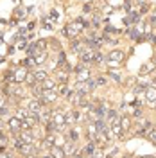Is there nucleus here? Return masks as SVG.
Returning a JSON list of instances; mask_svg holds the SVG:
<instances>
[{
  "label": "nucleus",
  "mask_w": 156,
  "mask_h": 158,
  "mask_svg": "<svg viewBox=\"0 0 156 158\" xmlns=\"http://www.w3.org/2000/svg\"><path fill=\"white\" fill-rule=\"evenodd\" d=\"M84 27H88L86 22H83V20H74V22H70L68 25L63 29V34L68 40H77V36L83 32Z\"/></svg>",
  "instance_id": "1"
},
{
  "label": "nucleus",
  "mask_w": 156,
  "mask_h": 158,
  "mask_svg": "<svg viewBox=\"0 0 156 158\" xmlns=\"http://www.w3.org/2000/svg\"><path fill=\"white\" fill-rule=\"evenodd\" d=\"M56 99H58V92H56V90H43V94H41V97H39L38 101L43 106H47V104L56 102Z\"/></svg>",
  "instance_id": "2"
},
{
  "label": "nucleus",
  "mask_w": 156,
  "mask_h": 158,
  "mask_svg": "<svg viewBox=\"0 0 156 158\" xmlns=\"http://www.w3.org/2000/svg\"><path fill=\"white\" fill-rule=\"evenodd\" d=\"M50 122L56 124L59 131H63V129L67 128V124H65V113H63V111H52V115H50Z\"/></svg>",
  "instance_id": "3"
},
{
  "label": "nucleus",
  "mask_w": 156,
  "mask_h": 158,
  "mask_svg": "<svg viewBox=\"0 0 156 158\" xmlns=\"http://www.w3.org/2000/svg\"><path fill=\"white\" fill-rule=\"evenodd\" d=\"M76 72H77V76H76L77 83H84L88 79H92V72H90V69H86L84 65H77V67H76Z\"/></svg>",
  "instance_id": "4"
},
{
  "label": "nucleus",
  "mask_w": 156,
  "mask_h": 158,
  "mask_svg": "<svg viewBox=\"0 0 156 158\" xmlns=\"http://www.w3.org/2000/svg\"><path fill=\"white\" fill-rule=\"evenodd\" d=\"M95 52L97 50H93V49H84L81 54H79V59H81V63L83 65H90V63H93V59H95Z\"/></svg>",
  "instance_id": "5"
},
{
  "label": "nucleus",
  "mask_w": 156,
  "mask_h": 158,
  "mask_svg": "<svg viewBox=\"0 0 156 158\" xmlns=\"http://www.w3.org/2000/svg\"><path fill=\"white\" fill-rule=\"evenodd\" d=\"M27 69L25 67H20V69H16L14 72H13V83H25V77H27Z\"/></svg>",
  "instance_id": "6"
},
{
  "label": "nucleus",
  "mask_w": 156,
  "mask_h": 158,
  "mask_svg": "<svg viewBox=\"0 0 156 158\" xmlns=\"http://www.w3.org/2000/svg\"><path fill=\"white\" fill-rule=\"evenodd\" d=\"M27 110H29V113H36V115H39L41 110H43V104L39 102L38 99H32V101L27 102Z\"/></svg>",
  "instance_id": "7"
},
{
  "label": "nucleus",
  "mask_w": 156,
  "mask_h": 158,
  "mask_svg": "<svg viewBox=\"0 0 156 158\" xmlns=\"http://www.w3.org/2000/svg\"><path fill=\"white\" fill-rule=\"evenodd\" d=\"M84 49H86L84 40H83V41H79V40H72V41H70V50H72L74 54H81Z\"/></svg>",
  "instance_id": "8"
},
{
  "label": "nucleus",
  "mask_w": 156,
  "mask_h": 158,
  "mask_svg": "<svg viewBox=\"0 0 156 158\" xmlns=\"http://www.w3.org/2000/svg\"><path fill=\"white\" fill-rule=\"evenodd\" d=\"M124 58H126V54H124V50H120V49H113V50H109V54H108V59L117 61V63L124 61Z\"/></svg>",
  "instance_id": "9"
},
{
  "label": "nucleus",
  "mask_w": 156,
  "mask_h": 158,
  "mask_svg": "<svg viewBox=\"0 0 156 158\" xmlns=\"http://www.w3.org/2000/svg\"><path fill=\"white\" fill-rule=\"evenodd\" d=\"M18 138L23 142V144H32V140H34V133H32V129H23V131L18 135Z\"/></svg>",
  "instance_id": "10"
},
{
  "label": "nucleus",
  "mask_w": 156,
  "mask_h": 158,
  "mask_svg": "<svg viewBox=\"0 0 156 158\" xmlns=\"http://www.w3.org/2000/svg\"><path fill=\"white\" fill-rule=\"evenodd\" d=\"M7 128L11 129V131H22V120H20L18 117H11L9 120H7Z\"/></svg>",
  "instance_id": "11"
},
{
  "label": "nucleus",
  "mask_w": 156,
  "mask_h": 158,
  "mask_svg": "<svg viewBox=\"0 0 156 158\" xmlns=\"http://www.w3.org/2000/svg\"><path fill=\"white\" fill-rule=\"evenodd\" d=\"M58 79L54 77H47V79H43V81H41V86H43V90H56L58 88Z\"/></svg>",
  "instance_id": "12"
},
{
  "label": "nucleus",
  "mask_w": 156,
  "mask_h": 158,
  "mask_svg": "<svg viewBox=\"0 0 156 158\" xmlns=\"http://www.w3.org/2000/svg\"><path fill=\"white\" fill-rule=\"evenodd\" d=\"M146 101L147 102H151V104H154L156 102V86H147L146 88Z\"/></svg>",
  "instance_id": "13"
},
{
  "label": "nucleus",
  "mask_w": 156,
  "mask_h": 158,
  "mask_svg": "<svg viewBox=\"0 0 156 158\" xmlns=\"http://www.w3.org/2000/svg\"><path fill=\"white\" fill-rule=\"evenodd\" d=\"M56 79L58 83H67L68 81V69H56Z\"/></svg>",
  "instance_id": "14"
},
{
  "label": "nucleus",
  "mask_w": 156,
  "mask_h": 158,
  "mask_svg": "<svg viewBox=\"0 0 156 158\" xmlns=\"http://www.w3.org/2000/svg\"><path fill=\"white\" fill-rule=\"evenodd\" d=\"M50 155H52L54 158H68L67 156V153H65V149H61L59 146H56V144L50 148Z\"/></svg>",
  "instance_id": "15"
},
{
  "label": "nucleus",
  "mask_w": 156,
  "mask_h": 158,
  "mask_svg": "<svg viewBox=\"0 0 156 158\" xmlns=\"http://www.w3.org/2000/svg\"><path fill=\"white\" fill-rule=\"evenodd\" d=\"M95 149H97V148H95V142L88 140V144H86L83 149H81V151H83V155H84V156H92V155L95 153Z\"/></svg>",
  "instance_id": "16"
},
{
  "label": "nucleus",
  "mask_w": 156,
  "mask_h": 158,
  "mask_svg": "<svg viewBox=\"0 0 156 158\" xmlns=\"http://www.w3.org/2000/svg\"><path fill=\"white\" fill-rule=\"evenodd\" d=\"M153 70H154V63H151V61H149V63H146V65H142V69H140L138 74H140V76H146V74L153 72Z\"/></svg>",
  "instance_id": "17"
},
{
  "label": "nucleus",
  "mask_w": 156,
  "mask_h": 158,
  "mask_svg": "<svg viewBox=\"0 0 156 158\" xmlns=\"http://www.w3.org/2000/svg\"><path fill=\"white\" fill-rule=\"evenodd\" d=\"M56 92H58V95H65V97L70 94V90H68V86H67V83H59L58 88H56Z\"/></svg>",
  "instance_id": "18"
},
{
  "label": "nucleus",
  "mask_w": 156,
  "mask_h": 158,
  "mask_svg": "<svg viewBox=\"0 0 156 158\" xmlns=\"http://www.w3.org/2000/svg\"><path fill=\"white\" fill-rule=\"evenodd\" d=\"M32 74H34V77H36V81H38V83H41L43 79H47V77H49V74H47L45 70H34Z\"/></svg>",
  "instance_id": "19"
},
{
  "label": "nucleus",
  "mask_w": 156,
  "mask_h": 158,
  "mask_svg": "<svg viewBox=\"0 0 156 158\" xmlns=\"http://www.w3.org/2000/svg\"><path fill=\"white\" fill-rule=\"evenodd\" d=\"M32 88V94H34V97L39 99L41 97V94H43V86H41V83H36L34 86H31Z\"/></svg>",
  "instance_id": "20"
},
{
  "label": "nucleus",
  "mask_w": 156,
  "mask_h": 158,
  "mask_svg": "<svg viewBox=\"0 0 156 158\" xmlns=\"http://www.w3.org/2000/svg\"><path fill=\"white\" fill-rule=\"evenodd\" d=\"M34 58V61H36V65H41L45 59H47V52H38L36 56H32Z\"/></svg>",
  "instance_id": "21"
},
{
  "label": "nucleus",
  "mask_w": 156,
  "mask_h": 158,
  "mask_svg": "<svg viewBox=\"0 0 156 158\" xmlns=\"http://www.w3.org/2000/svg\"><path fill=\"white\" fill-rule=\"evenodd\" d=\"M108 76L113 79V81H117V83H120V81H122V76H120V72H118V70H113V69H111Z\"/></svg>",
  "instance_id": "22"
},
{
  "label": "nucleus",
  "mask_w": 156,
  "mask_h": 158,
  "mask_svg": "<svg viewBox=\"0 0 156 158\" xmlns=\"http://www.w3.org/2000/svg\"><path fill=\"white\" fill-rule=\"evenodd\" d=\"M25 83H27V86H34L38 81H36V77H34V74L32 72H29L27 74V77H25Z\"/></svg>",
  "instance_id": "23"
},
{
  "label": "nucleus",
  "mask_w": 156,
  "mask_h": 158,
  "mask_svg": "<svg viewBox=\"0 0 156 158\" xmlns=\"http://www.w3.org/2000/svg\"><path fill=\"white\" fill-rule=\"evenodd\" d=\"M151 129V122L149 120H144V122H140V133L144 135V133H147Z\"/></svg>",
  "instance_id": "24"
},
{
  "label": "nucleus",
  "mask_w": 156,
  "mask_h": 158,
  "mask_svg": "<svg viewBox=\"0 0 156 158\" xmlns=\"http://www.w3.org/2000/svg\"><path fill=\"white\" fill-rule=\"evenodd\" d=\"M120 124H122V129H127L129 126H131V118L127 117V115L120 117Z\"/></svg>",
  "instance_id": "25"
},
{
  "label": "nucleus",
  "mask_w": 156,
  "mask_h": 158,
  "mask_svg": "<svg viewBox=\"0 0 156 158\" xmlns=\"http://www.w3.org/2000/svg\"><path fill=\"white\" fill-rule=\"evenodd\" d=\"M144 34H146V36H153V23H151V22H146V25H144Z\"/></svg>",
  "instance_id": "26"
},
{
  "label": "nucleus",
  "mask_w": 156,
  "mask_h": 158,
  "mask_svg": "<svg viewBox=\"0 0 156 158\" xmlns=\"http://www.w3.org/2000/svg\"><path fill=\"white\" fill-rule=\"evenodd\" d=\"M27 115H29V110L18 108V113H16V117H18L20 120H25V118H27Z\"/></svg>",
  "instance_id": "27"
},
{
  "label": "nucleus",
  "mask_w": 156,
  "mask_h": 158,
  "mask_svg": "<svg viewBox=\"0 0 156 158\" xmlns=\"http://www.w3.org/2000/svg\"><path fill=\"white\" fill-rule=\"evenodd\" d=\"M77 138H79V129L72 126V128H70V140H72V142H76Z\"/></svg>",
  "instance_id": "28"
},
{
  "label": "nucleus",
  "mask_w": 156,
  "mask_h": 158,
  "mask_svg": "<svg viewBox=\"0 0 156 158\" xmlns=\"http://www.w3.org/2000/svg\"><path fill=\"white\" fill-rule=\"evenodd\" d=\"M23 65H25V69H32V67H36V61H34L32 56H29V58L23 61Z\"/></svg>",
  "instance_id": "29"
},
{
  "label": "nucleus",
  "mask_w": 156,
  "mask_h": 158,
  "mask_svg": "<svg viewBox=\"0 0 156 158\" xmlns=\"http://www.w3.org/2000/svg\"><path fill=\"white\" fill-rule=\"evenodd\" d=\"M147 138H149L153 144H156V129H149V131H147Z\"/></svg>",
  "instance_id": "30"
},
{
  "label": "nucleus",
  "mask_w": 156,
  "mask_h": 158,
  "mask_svg": "<svg viewBox=\"0 0 156 158\" xmlns=\"http://www.w3.org/2000/svg\"><path fill=\"white\" fill-rule=\"evenodd\" d=\"M104 156V151H101V149H95V153H93V155H92V156H88V158H102Z\"/></svg>",
  "instance_id": "31"
},
{
  "label": "nucleus",
  "mask_w": 156,
  "mask_h": 158,
  "mask_svg": "<svg viewBox=\"0 0 156 158\" xmlns=\"http://www.w3.org/2000/svg\"><path fill=\"white\" fill-rule=\"evenodd\" d=\"M106 63H108V67H109V69H117V67H120L117 61H111V59H106Z\"/></svg>",
  "instance_id": "32"
},
{
  "label": "nucleus",
  "mask_w": 156,
  "mask_h": 158,
  "mask_svg": "<svg viewBox=\"0 0 156 158\" xmlns=\"http://www.w3.org/2000/svg\"><path fill=\"white\" fill-rule=\"evenodd\" d=\"M9 115V110H7V106H2L0 108V117H7Z\"/></svg>",
  "instance_id": "33"
},
{
  "label": "nucleus",
  "mask_w": 156,
  "mask_h": 158,
  "mask_svg": "<svg viewBox=\"0 0 156 158\" xmlns=\"http://www.w3.org/2000/svg\"><path fill=\"white\" fill-rule=\"evenodd\" d=\"M95 83H97V86H102V85H106V79L104 77H95Z\"/></svg>",
  "instance_id": "34"
},
{
  "label": "nucleus",
  "mask_w": 156,
  "mask_h": 158,
  "mask_svg": "<svg viewBox=\"0 0 156 158\" xmlns=\"http://www.w3.org/2000/svg\"><path fill=\"white\" fill-rule=\"evenodd\" d=\"M2 106H6V95L4 94H0V108Z\"/></svg>",
  "instance_id": "35"
},
{
  "label": "nucleus",
  "mask_w": 156,
  "mask_h": 158,
  "mask_svg": "<svg viewBox=\"0 0 156 158\" xmlns=\"http://www.w3.org/2000/svg\"><path fill=\"white\" fill-rule=\"evenodd\" d=\"M83 11H84V13H90V11H92V4H86V6L83 7Z\"/></svg>",
  "instance_id": "36"
},
{
  "label": "nucleus",
  "mask_w": 156,
  "mask_h": 158,
  "mask_svg": "<svg viewBox=\"0 0 156 158\" xmlns=\"http://www.w3.org/2000/svg\"><path fill=\"white\" fill-rule=\"evenodd\" d=\"M4 129V122H2V117H0V131Z\"/></svg>",
  "instance_id": "37"
},
{
  "label": "nucleus",
  "mask_w": 156,
  "mask_h": 158,
  "mask_svg": "<svg viewBox=\"0 0 156 158\" xmlns=\"http://www.w3.org/2000/svg\"><path fill=\"white\" fill-rule=\"evenodd\" d=\"M0 158H7V153H0Z\"/></svg>",
  "instance_id": "38"
},
{
  "label": "nucleus",
  "mask_w": 156,
  "mask_h": 158,
  "mask_svg": "<svg viewBox=\"0 0 156 158\" xmlns=\"http://www.w3.org/2000/svg\"><path fill=\"white\" fill-rule=\"evenodd\" d=\"M25 158H36V155H25Z\"/></svg>",
  "instance_id": "39"
},
{
  "label": "nucleus",
  "mask_w": 156,
  "mask_h": 158,
  "mask_svg": "<svg viewBox=\"0 0 156 158\" xmlns=\"http://www.w3.org/2000/svg\"><path fill=\"white\" fill-rule=\"evenodd\" d=\"M142 158H156V156H153V155H147V156H142Z\"/></svg>",
  "instance_id": "40"
},
{
  "label": "nucleus",
  "mask_w": 156,
  "mask_h": 158,
  "mask_svg": "<svg viewBox=\"0 0 156 158\" xmlns=\"http://www.w3.org/2000/svg\"><path fill=\"white\" fill-rule=\"evenodd\" d=\"M7 158H14V156H13V155H7Z\"/></svg>",
  "instance_id": "41"
},
{
  "label": "nucleus",
  "mask_w": 156,
  "mask_h": 158,
  "mask_svg": "<svg viewBox=\"0 0 156 158\" xmlns=\"http://www.w3.org/2000/svg\"><path fill=\"white\" fill-rule=\"evenodd\" d=\"M153 40H154V41H156V38H153Z\"/></svg>",
  "instance_id": "42"
},
{
  "label": "nucleus",
  "mask_w": 156,
  "mask_h": 158,
  "mask_svg": "<svg viewBox=\"0 0 156 158\" xmlns=\"http://www.w3.org/2000/svg\"><path fill=\"white\" fill-rule=\"evenodd\" d=\"M154 106H156V102H154Z\"/></svg>",
  "instance_id": "43"
}]
</instances>
